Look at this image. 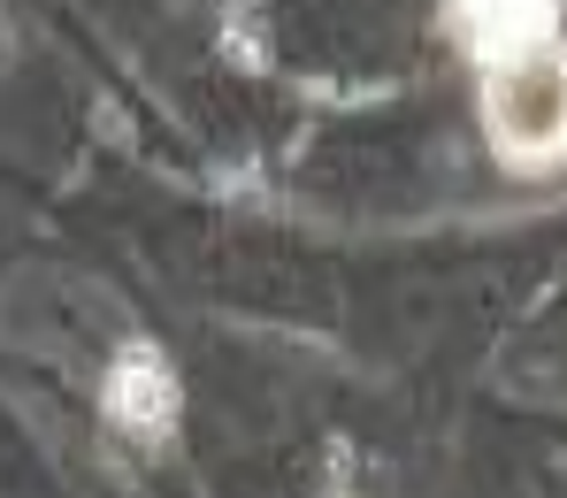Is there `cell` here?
Instances as JSON below:
<instances>
[{"instance_id": "1", "label": "cell", "mask_w": 567, "mask_h": 498, "mask_svg": "<svg viewBox=\"0 0 567 498\" xmlns=\"http://www.w3.org/2000/svg\"><path fill=\"white\" fill-rule=\"evenodd\" d=\"M483 138L514 177H545L567 162V46L514 54L483 70Z\"/></svg>"}, {"instance_id": "2", "label": "cell", "mask_w": 567, "mask_h": 498, "mask_svg": "<svg viewBox=\"0 0 567 498\" xmlns=\"http://www.w3.org/2000/svg\"><path fill=\"white\" fill-rule=\"evenodd\" d=\"M100 406L131 445H169V429H177V369L162 361V345H123L107 384H100Z\"/></svg>"}, {"instance_id": "3", "label": "cell", "mask_w": 567, "mask_h": 498, "mask_svg": "<svg viewBox=\"0 0 567 498\" xmlns=\"http://www.w3.org/2000/svg\"><path fill=\"white\" fill-rule=\"evenodd\" d=\"M453 39L483 70H498L560 39V0H453Z\"/></svg>"}, {"instance_id": "4", "label": "cell", "mask_w": 567, "mask_h": 498, "mask_svg": "<svg viewBox=\"0 0 567 498\" xmlns=\"http://www.w3.org/2000/svg\"><path fill=\"white\" fill-rule=\"evenodd\" d=\"M338 498H346V491H338Z\"/></svg>"}]
</instances>
